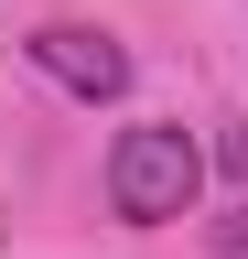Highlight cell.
Returning <instances> with one entry per match:
<instances>
[{
    "instance_id": "obj_2",
    "label": "cell",
    "mask_w": 248,
    "mask_h": 259,
    "mask_svg": "<svg viewBox=\"0 0 248 259\" xmlns=\"http://www.w3.org/2000/svg\"><path fill=\"white\" fill-rule=\"evenodd\" d=\"M33 76H54L65 97H86V108H108V97H130V54L108 44V32H86V22H43L33 44Z\"/></svg>"
},
{
    "instance_id": "obj_4",
    "label": "cell",
    "mask_w": 248,
    "mask_h": 259,
    "mask_svg": "<svg viewBox=\"0 0 248 259\" xmlns=\"http://www.w3.org/2000/svg\"><path fill=\"white\" fill-rule=\"evenodd\" d=\"M216 248H227V259H248V205H227V216H216Z\"/></svg>"
},
{
    "instance_id": "obj_3",
    "label": "cell",
    "mask_w": 248,
    "mask_h": 259,
    "mask_svg": "<svg viewBox=\"0 0 248 259\" xmlns=\"http://www.w3.org/2000/svg\"><path fill=\"white\" fill-rule=\"evenodd\" d=\"M216 173H227V184H248V119H227V141H216Z\"/></svg>"
},
{
    "instance_id": "obj_1",
    "label": "cell",
    "mask_w": 248,
    "mask_h": 259,
    "mask_svg": "<svg viewBox=\"0 0 248 259\" xmlns=\"http://www.w3.org/2000/svg\"><path fill=\"white\" fill-rule=\"evenodd\" d=\"M194 184H205L194 130H173V119L119 130V151H108V205L130 216V227H173V216H194Z\"/></svg>"
}]
</instances>
